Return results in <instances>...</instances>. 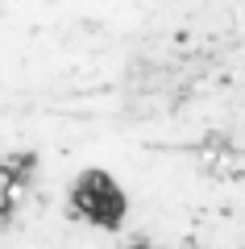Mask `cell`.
Returning a JSON list of instances; mask_svg holds the SVG:
<instances>
[{
    "instance_id": "obj_1",
    "label": "cell",
    "mask_w": 245,
    "mask_h": 249,
    "mask_svg": "<svg viewBox=\"0 0 245 249\" xmlns=\"http://www.w3.org/2000/svg\"><path fill=\"white\" fill-rule=\"evenodd\" d=\"M25 170H29L25 158H0V216H4V212H9V208L21 199L25 178H29Z\"/></svg>"
}]
</instances>
